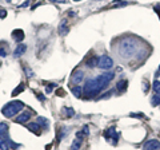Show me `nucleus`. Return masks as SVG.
<instances>
[{
    "label": "nucleus",
    "instance_id": "393cba45",
    "mask_svg": "<svg viewBox=\"0 0 160 150\" xmlns=\"http://www.w3.org/2000/svg\"><path fill=\"white\" fill-rule=\"evenodd\" d=\"M0 56H7V48L0 46Z\"/></svg>",
    "mask_w": 160,
    "mask_h": 150
},
{
    "label": "nucleus",
    "instance_id": "aec40b11",
    "mask_svg": "<svg viewBox=\"0 0 160 150\" xmlns=\"http://www.w3.org/2000/svg\"><path fill=\"white\" fill-rule=\"evenodd\" d=\"M126 88H127V81H120V82H118V90H119L120 93L124 91Z\"/></svg>",
    "mask_w": 160,
    "mask_h": 150
},
{
    "label": "nucleus",
    "instance_id": "20e7f679",
    "mask_svg": "<svg viewBox=\"0 0 160 150\" xmlns=\"http://www.w3.org/2000/svg\"><path fill=\"white\" fill-rule=\"evenodd\" d=\"M113 78H115V74L113 72H104V74H100L99 77H96V81L99 83L100 88L103 90V88H106L108 86L109 82H111Z\"/></svg>",
    "mask_w": 160,
    "mask_h": 150
},
{
    "label": "nucleus",
    "instance_id": "7ed1b4c3",
    "mask_svg": "<svg viewBox=\"0 0 160 150\" xmlns=\"http://www.w3.org/2000/svg\"><path fill=\"white\" fill-rule=\"evenodd\" d=\"M100 90L102 88H100L96 78L88 79V81L86 82V84L83 86V94L86 97H93V95H98V94L100 93Z\"/></svg>",
    "mask_w": 160,
    "mask_h": 150
},
{
    "label": "nucleus",
    "instance_id": "4be33fe9",
    "mask_svg": "<svg viewBox=\"0 0 160 150\" xmlns=\"http://www.w3.org/2000/svg\"><path fill=\"white\" fill-rule=\"evenodd\" d=\"M23 90H24V86H23V84H19V87H18V88H15L13 91H12V97H16L18 94H20V93L23 91Z\"/></svg>",
    "mask_w": 160,
    "mask_h": 150
},
{
    "label": "nucleus",
    "instance_id": "bb28decb",
    "mask_svg": "<svg viewBox=\"0 0 160 150\" xmlns=\"http://www.w3.org/2000/svg\"><path fill=\"white\" fill-rule=\"evenodd\" d=\"M143 90H144V93L148 91V82L147 81H144V83H143Z\"/></svg>",
    "mask_w": 160,
    "mask_h": 150
},
{
    "label": "nucleus",
    "instance_id": "a878e982",
    "mask_svg": "<svg viewBox=\"0 0 160 150\" xmlns=\"http://www.w3.org/2000/svg\"><path fill=\"white\" fill-rule=\"evenodd\" d=\"M53 86H55V84H48V86L46 87V93H47V94H51V93H52Z\"/></svg>",
    "mask_w": 160,
    "mask_h": 150
},
{
    "label": "nucleus",
    "instance_id": "f257e3e1",
    "mask_svg": "<svg viewBox=\"0 0 160 150\" xmlns=\"http://www.w3.org/2000/svg\"><path fill=\"white\" fill-rule=\"evenodd\" d=\"M119 55L124 59H129L132 58L133 55H136L139 51V43L135 40L133 38H126L123 39L119 44Z\"/></svg>",
    "mask_w": 160,
    "mask_h": 150
},
{
    "label": "nucleus",
    "instance_id": "6ab92c4d",
    "mask_svg": "<svg viewBox=\"0 0 160 150\" xmlns=\"http://www.w3.org/2000/svg\"><path fill=\"white\" fill-rule=\"evenodd\" d=\"M38 123H39L42 127H44V129L48 127V121H47V119L44 118V117H39V118H38Z\"/></svg>",
    "mask_w": 160,
    "mask_h": 150
},
{
    "label": "nucleus",
    "instance_id": "c756f323",
    "mask_svg": "<svg viewBox=\"0 0 160 150\" xmlns=\"http://www.w3.org/2000/svg\"><path fill=\"white\" fill-rule=\"evenodd\" d=\"M39 99H40V101H42V102L44 101V97L42 95V94H39Z\"/></svg>",
    "mask_w": 160,
    "mask_h": 150
},
{
    "label": "nucleus",
    "instance_id": "f8f14e48",
    "mask_svg": "<svg viewBox=\"0 0 160 150\" xmlns=\"http://www.w3.org/2000/svg\"><path fill=\"white\" fill-rule=\"evenodd\" d=\"M12 38L15 39L16 42H23V39H24V32L22 31V29H15V31L12 32Z\"/></svg>",
    "mask_w": 160,
    "mask_h": 150
},
{
    "label": "nucleus",
    "instance_id": "1a4fd4ad",
    "mask_svg": "<svg viewBox=\"0 0 160 150\" xmlns=\"http://www.w3.org/2000/svg\"><path fill=\"white\" fill-rule=\"evenodd\" d=\"M27 51V46L26 44H23V43H20L19 46H16V48H15V51H13V56L15 58H19V56H22V55Z\"/></svg>",
    "mask_w": 160,
    "mask_h": 150
},
{
    "label": "nucleus",
    "instance_id": "412c9836",
    "mask_svg": "<svg viewBox=\"0 0 160 150\" xmlns=\"http://www.w3.org/2000/svg\"><path fill=\"white\" fill-rule=\"evenodd\" d=\"M152 88L155 94H160V81H155L152 84Z\"/></svg>",
    "mask_w": 160,
    "mask_h": 150
},
{
    "label": "nucleus",
    "instance_id": "2f4dec72",
    "mask_svg": "<svg viewBox=\"0 0 160 150\" xmlns=\"http://www.w3.org/2000/svg\"><path fill=\"white\" fill-rule=\"evenodd\" d=\"M73 2H80V0H73Z\"/></svg>",
    "mask_w": 160,
    "mask_h": 150
},
{
    "label": "nucleus",
    "instance_id": "39448f33",
    "mask_svg": "<svg viewBox=\"0 0 160 150\" xmlns=\"http://www.w3.org/2000/svg\"><path fill=\"white\" fill-rule=\"evenodd\" d=\"M112 66H113L112 58H109L108 55H102V56H99V59H98V67L103 68V70H109V68H112Z\"/></svg>",
    "mask_w": 160,
    "mask_h": 150
},
{
    "label": "nucleus",
    "instance_id": "473e14b6",
    "mask_svg": "<svg viewBox=\"0 0 160 150\" xmlns=\"http://www.w3.org/2000/svg\"><path fill=\"white\" fill-rule=\"evenodd\" d=\"M7 2H11V0H7Z\"/></svg>",
    "mask_w": 160,
    "mask_h": 150
},
{
    "label": "nucleus",
    "instance_id": "4468645a",
    "mask_svg": "<svg viewBox=\"0 0 160 150\" xmlns=\"http://www.w3.org/2000/svg\"><path fill=\"white\" fill-rule=\"evenodd\" d=\"M29 130H31L32 133H35V134H39L40 133V125L38 123V122H32V123H28V126H27Z\"/></svg>",
    "mask_w": 160,
    "mask_h": 150
},
{
    "label": "nucleus",
    "instance_id": "2eb2a0df",
    "mask_svg": "<svg viewBox=\"0 0 160 150\" xmlns=\"http://www.w3.org/2000/svg\"><path fill=\"white\" fill-rule=\"evenodd\" d=\"M71 91H72V94H73V95L76 97V98H80V97L83 95V87L79 86V84H78V86H73Z\"/></svg>",
    "mask_w": 160,
    "mask_h": 150
},
{
    "label": "nucleus",
    "instance_id": "f3484780",
    "mask_svg": "<svg viewBox=\"0 0 160 150\" xmlns=\"http://www.w3.org/2000/svg\"><path fill=\"white\" fill-rule=\"evenodd\" d=\"M98 56H92V58H89L88 61H87V66L88 67H91V68H93V67H96L98 66Z\"/></svg>",
    "mask_w": 160,
    "mask_h": 150
},
{
    "label": "nucleus",
    "instance_id": "0eeeda50",
    "mask_svg": "<svg viewBox=\"0 0 160 150\" xmlns=\"http://www.w3.org/2000/svg\"><path fill=\"white\" fill-rule=\"evenodd\" d=\"M83 79H84V72L82 71V70H76V71H73L72 77H71L72 83H75V84H80Z\"/></svg>",
    "mask_w": 160,
    "mask_h": 150
},
{
    "label": "nucleus",
    "instance_id": "f03ea898",
    "mask_svg": "<svg viewBox=\"0 0 160 150\" xmlns=\"http://www.w3.org/2000/svg\"><path fill=\"white\" fill-rule=\"evenodd\" d=\"M23 107H24V104L20 101H12V102L7 103L6 106L2 109V113L7 118H12V117H15L16 114H19L20 111H22Z\"/></svg>",
    "mask_w": 160,
    "mask_h": 150
},
{
    "label": "nucleus",
    "instance_id": "a211bd4d",
    "mask_svg": "<svg viewBox=\"0 0 160 150\" xmlns=\"http://www.w3.org/2000/svg\"><path fill=\"white\" fill-rule=\"evenodd\" d=\"M151 103H152V106H158V104H160V94H155L153 93V97L151 99Z\"/></svg>",
    "mask_w": 160,
    "mask_h": 150
},
{
    "label": "nucleus",
    "instance_id": "423d86ee",
    "mask_svg": "<svg viewBox=\"0 0 160 150\" xmlns=\"http://www.w3.org/2000/svg\"><path fill=\"white\" fill-rule=\"evenodd\" d=\"M143 150H160V142L158 139H149L144 143Z\"/></svg>",
    "mask_w": 160,
    "mask_h": 150
},
{
    "label": "nucleus",
    "instance_id": "cd10ccee",
    "mask_svg": "<svg viewBox=\"0 0 160 150\" xmlns=\"http://www.w3.org/2000/svg\"><path fill=\"white\" fill-rule=\"evenodd\" d=\"M49 2H53V3H66L67 0H49Z\"/></svg>",
    "mask_w": 160,
    "mask_h": 150
},
{
    "label": "nucleus",
    "instance_id": "dca6fc26",
    "mask_svg": "<svg viewBox=\"0 0 160 150\" xmlns=\"http://www.w3.org/2000/svg\"><path fill=\"white\" fill-rule=\"evenodd\" d=\"M80 147H82V138L79 139V137L76 139H73V142L71 145V150H80Z\"/></svg>",
    "mask_w": 160,
    "mask_h": 150
},
{
    "label": "nucleus",
    "instance_id": "b1692460",
    "mask_svg": "<svg viewBox=\"0 0 160 150\" xmlns=\"http://www.w3.org/2000/svg\"><path fill=\"white\" fill-rule=\"evenodd\" d=\"M64 111H66V114H67V117H68V118L75 115V111H73L72 109H68V107H66V109H64Z\"/></svg>",
    "mask_w": 160,
    "mask_h": 150
},
{
    "label": "nucleus",
    "instance_id": "6e6552de",
    "mask_svg": "<svg viewBox=\"0 0 160 150\" xmlns=\"http://www.w3.org/2000/svg\"><path fill=\"white\" fill-rule=\"evenodd\" d=\"M29 118H31V113L24 111V113H22L20 115H18L16 118H15V122H18V123H26Z\"/></svg>",
    "mask_w": 160,
    "mask_h": 150
},
{
    "label": "nucleus",
    "instance_id": "c85d7f7f",
    "mask_svg": "<svg viewBox=\"0 0 160 150\" xmlns=\"http://www.w3.org/2000/svg\"><path fill=\"white\" fill-rule=\"evenodd\" d=\"M6 11H0V18H4V16H6Z\"/></svg>",
    "mask_w": 160,
    "mask_h": 150
},
{
    "label": "nucleus",
    "instance_id": "9b49d317",
    "mask_svg": "<svg viewBox=\"0 0 160 150\" xmlns=\"http://www.w3.org/2000/svg\"><path fill=\"white\" fill-rule=\"evenodd\" d=\"M69 32V27H68V24H67V20L64 19V20H62V23L59 24V34L60 35H67Z\"/></svg>",
    "mask_w": 160,
    "mask_h": 150
},
{
    "label": "nucleus",
    "instance_id": "ddd939ff",
    "mask_svg": "<svg viewBox=\"0 0 160 150\" xmlns=\"http://www.w3.org/2000/svg\"><path fill=\"white\" fill-rule=\"evenodd\" d=\"M106 137H107L108 139H112V137H113L115 142H116V139H118V137H119V134L116 133V130H115L113 127H111V129H108L107 131H106Z\"/></svg>",
    "mask_w": 160,
    "mask_h": 150
},
{
    "label": "nucleus",
    "instance_id": "7c9ffc66",
    "mask_svg": "<svg viewBox=\"0 0 160 150\" xmlns=\"http://www.w3.org/2000/svg\"><path fill=\"white\" fill-rule=\"evenodd\" d=\"M158 75H160V67H159V71H158Z\"/></svg>",
    "mask_w": 160,
    "mask_h": 150
},
{
    "label": "nucleus",
    "instance_id": "5701e85b",
    "mask_svg": "<svg viewBox=\"0 0 160 150\" xmlns=\"http://www.w3.org/2000/svg\"><path fill=\"white\" fill-rule=\"evenodd\" d=\"M7 129H8V126H7V125L4 123V122L0 123V136H3V134L7 131Z\"/></svg>",
    "mask_w": 160,
    "mask_h": 150
},
{
    "label": "nucleus",
    "instance_id": "9d476101",
    "mask_svg": "<svg viewBox=\"0 0 160 150\" xmlns=\"http://www.w3.org/2000/svg\"><path fill=\"white\" fill-rule=\"evenodd\" d=\"M11 146H12V142L8 138L0 137V150H9Z\"/></svg>",
    "mask_w": 160,
    "mask_h": 150
},
{
    "label": "nucleus",
    "instance_id": "72a5a7b5",
    "mask_svg": "<svg viewBox=\"0 0 160 150\" xmlns=\"http://www.w3.org/2000/svg\"><path fill=\"white\" fill-rule=\"evenodd\" d=\"M158 8H160V6H158Z\"/></svg>",
    "mask_w": 160,
    "mask_h": 150
}]
</instances>
